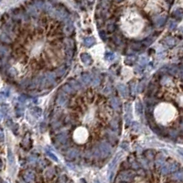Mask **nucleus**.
I'll use <instances>...</instances> for the list:
<instances>
[{
	"mask_svg": "<svg viewBox=\"0 0 183 183\" xmlns=\"http://www.w3.org/2000/svg\"><path fill=\"white\" fill-rule=\"evenodd\" d=\"M153 40H154V38H152V37H149V38H145L144 40H143V44H144V46H149V45H151L152 44V42H153Z\"/></svg>",
	"mask_w": 183,
	"mask_h": 183,
	"instance_id": "obj_26",
	"label": "nucleus"
},
{
	"mask_svg": "<svg viewBox=\"0 0 183 183\" xmlns=\"http://www.w3.org/2000/svg\"><path fill=\"white\" fill-rule=\"evenodd\" d=\"M114 29H115V26H114V24L111 23V24L108 25V30L110 31V32H113Z\"/></svg>",
	"mask_w": 183,
	"mask_h": 183,
	"instance_id": "obj_36",
	"label": "nucleus"
},
{
	"mask_svg": "<svg viewBox=\"0 0 183 183\" xmlns=\"http://www.w3.org/2000/svg\"><path fill=\"white\" fill-rule=\"evenodd\" d=\"M146 63H147V59H146V57H143V56H142V57L139 58V64H140V65L144 66V65H146Z\"/></svg>",
	"mask_w": 183,
	"mask_h": 183,
	"instance_id": "obj_32",
	"label": "nucleus"
},
{
	"mask_svg": "<svg viewBox=\"0 0 183 183\" xmlns=\"http://www.w3.org/2000/svg\"><path fill=\"white\" fill-rule=\"evenodd\" d=\"M7 159H8V161H9V163H10V165H13V164H14L15 158H14L13 153H12V151H11L10 149H8V153H7Z\"/></svg>",
	"mask_w": 183,
	"mask_h": 183,
	"instance_id": "obj_20",
	"label": "nucleus"
},
{
	"mask_svg": "<svg viewBox=\"0 0 183 183\" xmlns=\"http://www.w3.org/2000/svg\"><path fill=\"white\" fill-rule=\"evenodd\" d=\"M67 103H68V98H67V96L63 95V94H60L59 97H58V104H59L60 105H61V106H64V105L67 104Z\"/></svg>",
	"mask_w": 183,
	"mask_h": 183,
	"instance_id": "obj_10",
	"label": "nucleus"
},
{
	"mask_svg": "<svg viewBox=\"0 0 183 183\" xmlns=\"http://www.w3.org/2000/svg\"><path fill=\"white\" fill-rule=\"evenodd\" d=\"M57 139H58V141H59L60 143H61V144H65L66 141H67V135H66L65 133H61V134L58 135Z\"/></svg>",
	"mask_w": 183,
	"mask_h": 183,
	"instance_id": "obj_15",
	"label": "nucleus"
},
{
	"mask_svg": "<svg viewBox=\"0 0 183 183\" xmlns=\"http://www.w3.org/2000/svg\"><path fill=\"white\" fill-rule=\"evenodd\" d=\"M1 39H2V41H4V42H10L11 41V38H9L7 34L1 35Z\"/></svg>",
	"mask_w": 183,
	"mask_h": 183,
	"instance_id": "obj_30",
	"label": "nucleus"
},
{
	"mask_svg": "<svg viewBox=\"0 0 183 183\" xmlns=\"http://www.w3.org/2000/svg\"><path fill=\"white\" fill-rule=\"evenodd\" d=\"M167 21V17L166 16H157L154 18V22L157 27H161L166 23Z\"/></svg>",
	"mask_w": 183,
	"mask_h": 183,
	"instance_id": "obj_2",
	"label": "nucleus"
},
{
	"mask_svg": "<svg viewBox=\"0 0 183 183\" xmlns=\"http://www.w3.org/2000/svg\"><path fill=\"white\" fill-rule=\"evenodd\" d=\"M83 43L86 47H92L95 44V39L93 37H87V38H84L83 40Z\"/></svg>",
	"mask_w": 183,
	"mask_h": 183,
	"instance_id": "obj_9",
	"label": "nucleus"
},
{
	"mask_svg": "<svg viewBox=\"0 0 183 183\" xmlns=\"http://www.w3.org/2000/svg\"><path fill=\"white\" fill-rule=\"evenodd\" d=\"M56 73H57V75H58V76H61V75H63V74L65 73V67H64V66L60 67L59 69L57 70Z\"/></svg>",
	"mask_w": 183,
	"mask_h": 183,
	"instance_id": "obj_29",
	"label": "nucleus"
},
{
	"mask_svg": "<svg viewBox=\"0 0 183 183\" xmlns=\"http://www.w3.org/2000/svg\"><path fill=\"white\" fill-rule=\"evenodd\" d=\"M131 47H132V49H136V50H138V49H141V46H140V44H133Z\"/></svg>",
	"mask_w": 183,
	"mask_h": 183,
	"instance_id": "obj_41",
	"label": "nucleus"
},
{
	"mask_svg": "<svg viewBox=\"0 0 183 183\" xmlns=\"http://www.w3.org/2000/svg\"><path fill=\"white\" fill-rule=\"evenodd\" d=\"M115 1H116V2H122L123 0H115Z\"/></svg>",
	"mask_w": 183,
	"mask_h": 183,
	"instance_id": "obj_47",
	"label": "nucleus"
},
{
	"mask_svg": "<svg viewBox=\"0 0 183 183\" xmlns=\"http://www.w3.org/2000/svg\"><path fill=\"white\" fill-rule=\"evenodd\" d=\"M174 178L178 180H183V170H180V171L175 172Z\"/></svg>",
	"mask_w": 183,
	"mask_h": 183,
	"instance_id": "obj_25",
	"label": "nucleus"
},
{
	"mask_svg": "<svg viewBox=\"0 0 183 183\" xmlns=\"http://www.w3.org/2000/svg\"><path fill=\"white\" fill-rule=\"evenodd\" d=\"M24 179L27 182H32L35 179V174L30 170H28L26 171L24 174Z\"/></svg>",
	"mask_w": 183,
	"mask_h": 183,
	"instance_id": "obj_7",
	"label": "nucleus"
},
{
	"mask_svg": "<svg viewBox=\"0 0 183 183\" xmlns=\"http://www.w3.org/2000/svg\"><path fill=\"white\" fill-rule=\"evenodd\" d=\"M93 85H95V86H97L99 83H100V79L99 78H96V79H94L93 80Z\"/></svg>",
	"mask_w": 183,
	"mask_h": 183,
	"instance_id": "obj_42",
	"label": "nucleus"
},
{
	"mask_svg": "<svg viewBox=\"0 0 183 183\" xmlns=\"http://www.w3.org/2000/svg\"><path fill=\"white\" fill-rule=\"evenodd\" d=\"M173 16L176 17L177 19L180 20V19L182 18V17H183L182 9H180V8H178V9H176V10L174 11V13H173Z\"/></svg>",
	"mask_w": 183,
	"mask_h": 183,
	"instance_id": "obj_17",
	"label": "nucleus"
},
{
	"mask_svg": "<svg viewBox=\"0 0 183 183\" xmlns=\"http://www.w3.org/2000/svg\"><path fill=\"white\" fill-rule=\"evenodd\" d=\"M99 35H100V37L102 39H104V40L106 39V35H105V32H104V31L101 30L100 32H99Z\"/></svg>",
	"mask_w": 183,
	"mask_h": 183,
	"instance_id": "obj_38",
	"label": "nucleus"
},
{
	"mask_svg": "<svg viewBox=\"0 0 183 183\" xmlns=\"http://www.w3.org/2000/svg\"><path fill=\"white\" fill-rule=\"evenodd\" d=\"M114 43H115V44H117V45H120V44H121V39H120V38L117 37V36L114 37Z\"/></svg>",
	"mask_w": 183,
	"mask_h": 183,
	"instance_id": "obj_37",
	"label": "nucleus"
},
{
	"mask_svg": "<svg viewBox=\"0 0 183 183\" xmlns=\"http://www.w3.org/2000/svg\"><path fill=\"white\" fill-rule=\"evenodd\" d=\"M135 61V58L133 56V57H127L126 59L124 60V63L125 64H128V65H132V64H134Z\"/></svg>",
	"mask_w": 183,
	"mask_h": 183,
	"instance_id": "obj_24",
	"label": "nucleus"
},
{
	"mask_svg": "<svg viewBox=\"0 0 183 183\" xmlns=\"http://www.w3.org/2000/svg\"><path fill=\"white\" fill-rule=\"evenodd\" d=\"M180 128H181V130L183 131V123H182V124H181V126H180Z\"/></svg>",
	"mask_w": 183,
	"mask_h": 183,
	"instance_id": "obj_46",
	"label": "nucleus"
},
{
	"mask_svg": "<svg viewBox=\"0 0 183 183\" xmlns=\"http://www.w3.org/2000/svg\"><path fill=\"white\" fill-rule=\"evenodd\" d=\"M53 14L55 15L58 18H60V19H66V18L68 17V13H67L65 10H61V9L56 10Z\"/></svg>",
	"mask_w": 183,
	"mask_h": 183,
	"instance_id": "obj_5",
	"label": "nucleus"
},
{
	"mask_svg": "<svg viewBox=\"0 0 183 183\" xmlns=\"http://www.w3.org/2000/svg\"><path fill=\"white\" fill-rule=\"evenodd\" d=\"M104 57H105V59L107 61H113L114 59V54L113 52H106Z\"/></svg>",
	"mask_w": 183,
	"mask_h": 183,
	"instance_id": "obj_28",
	"label": "nucleus"
},
{
	"mask_svg": "<svg viewBox=\"0 0 183 183\" xmlns=\"http://www.w3.org/2000/svg\"><path fill=\"white\" fill-rule=\"evenodd\" d=\"M117 89H118V92L120 93L123 97H127L128 96V89L127 87L125 86L124 84L123 83H119L117 85Z\"/></svg>",
	"mask_w": 183,
	"mask_h": 183,
	"instance_id": "obj_4",
	"label": "nucleus"
},
{
	"mask_svg": "<svg viewBox=\"0 0 183 183\" xmlns=\"http://www.w3.org/2000/svg\"><path fill=\"white\" fill-rule=\"evenodd\" d=\"M111 105H112V107L114 108V109H117L118 107H119L120 102H119V100H118L116 97H114V98L111 99Z\"/></svg>",
	"mask_w": 183,
	"mask_h": 183,
	"instance_id": "obj_18",
	"label": "nucleus"
},
{
	"mask_svg": "<svg viewBox=\"0 0 183 183\" xmlns=\"http://www.w3.org/2000/svg\"><path fill=\"white\" fill-rule=\"evenodd\" d=\"M66 180H67V178H66V176H62L61 181H66Z\"/></svg>",
	"mask_w": 183,
	"mask_h": 183,
	"instance_id": "obj_45",
	"label": "nucleus"
},
{
	"mask_svg": "<svg viewBox=\"0 0 183 183\" xmlns=\"http://www.w3.org/2000/svg\"><path fill=\"white\" fill-rule=\"evenodd\" d=\"M73 25L72 22H68L67 24H66L65 28H64V32L66 33V35H70L73 33Z\"/></svg>",
	"mask_w": 183,
	"mask_h": 183,
	"instance_id": "obj_11",
	"label": "nucleus"
},
{
	"mask_svg": "<svg viewBox=\"0 0 183 183\" xmlns=\"http://www.w3.org/2000/svg\"><path fill=\"white\" fill-rule=\"evenodd\" d=\"M169 72L170 74H172V75H175V74H177V73H179V68L177 67V66H172V67H170L169 70Z\"/></svg>",
	"mask_w": 183,
	"mask_h": 183,
	"instance_id": "obj_27",
	"label": "nucleus"
},
{
	"mask_svg": "<svg viewBox=\"0 0 183 183\" xmlns=\"http://www.w3.org/2000/svg\"><path fill=\"white\" fill-rule=\"evenodd\" d=\"M1 141L3 142L4 141V132H3V130H1Z\"/></svg>",
	"mask_w": 183,
	"mask_h": 183,
	"instance_id": "obj_44",
	"label": "nucleus"
},
{
	"mask_svg": "<svg viewBox=\"0 0 183 183\" xmlns=\"http://www.w3.org/2000/svg\"><path fill=\"white\" fill-rule=\"evenodd\" d=\"M181 74H182V77H183V68H182V70H181Z\"/></svg>",
	"mask_w": 183,
	"mask_h": 183,
	"instance_id": "obj_49",
	"label": "nucleus"
},
{
	"mask_svg": "<svg viewBox=\"0 0 183 183\" xmlns=\"http://www.w3.org/2000/svg\"><path fill=\"white\" fill-rule=\"evenodd\" d=\"M104 2H106V3H107V2H109L110 0H104Z\"/></svg>",
	"mask_w": 183,
	"mask_h": 183,
	"instance_id": "obj_48",
	"label": "nucleus"
},
{
	"mask_svg": "<svg viewBox=\"0 0 183 183\" xmlns=\"http://www.w3.org/2000/svg\"><path fill=\"white\" fill-rule=\"evenodd\" d=\"M28 12H29V14L32 15V16H35V15L37 14V9L35 8V7H28Z\"/></svg>",
	"mask_w": 183,
	"mask_h": 183,
	"instance_id": "obj_33",
	"label": "nucleus"
},
{
	"mask_svg": "<svg viewBox=\"0 0 183 183\" xmlns=\"http://www.w3.org/2000/svg\"><path fill=\"white\" fill-rule=\"evenodd\" d=\"M97 147H98L100 156L103 157V158H106L107 156L109 155L111 152V146L108 143H106V142H102Z\"/></svg>",
	"mask_w": 183,
	"mask_h": 183,
	"instance_id": "obj_1",
	"label": "nucleus"
},
{
	"mask_svg": "<svg viewBox=\"0 0 183 183\" xmlns=\"http://www.w3.org/2000/svg\"><path fill=\"white\" fill-rule=\"evenodd\" d=\"M121 146L124 149H127L128 148V147H127V146H128L127 142H123V143H122V145H121Z\"/></svg>",
	"mask_w": 183,
	"mask_h": 183,
	"instance_id": "obj_43",
	"label": "nucleus"
},
{
	"mask_svg": "<svg viewBox=\"0 0 183 183\" xmlns=\"http://www.w3.org/2000/svg\"><path fill=\"white\" fill-rule=\"evenodd\" d=\"M80 57H81L82 61H83L84 64H86V65H91V64L93 63V59H92V57H91L88 53H82Z\"/></svg>",
	"mask_w": 183,
	"mask_h": 183,
	"instance_id": "obj_3",
	"label": "nucleus"
},
{
	"mask_svg": "<svg viewBox=\"0 0 183 183\" xmlns=\"http://www.w3.org/2000/svg\"><path fill=\"white\" fill-rule=\"evenodd\" d=\"M135 110H136V113H137L138 114H141L142 112H143V105H142L141 102H136V104H135Z\"/></svg>",
	"mask_w": 183,
	"mask_h": 183,
	"instance_id": "obj_23",
	"label": "nucleus"
},
{
	"mask_svg": "<svg viewBox=\"0 0 183 183\" xmlns=\"http://www.w3.org/2000/svg\"><path fill=\"white\" fill-rule=\"evenodd\" d=\"M139 125H140V124H138L137 122H133V123H132L131 128L134 130V131H138V130H139V127H140Z\"/></svg>",
	"mask_w": 183,
	"mask_h": 183,
	"instance_id": "obj_31",
	"label": "nucleus"
},
{
	"mask_svg": "<svg viewBox=\"0 0 183 183\" xmlns=\"http://www.w3.org/2000/svg\"><path fill=\"white\" fill-rule=\"evenodd\" d=\"M53 173H54V171H53V169H49L48 171L46 172V176L49 177V178H50V177L53 175Z\"/></svg>",
	"mask_w": 183,
	"mask_h": 183,
	"instance_id": "obj_39",
	"label": "nucleus"
},
{
	"mask_svg": "<svg viewBox=\"0 0 183 183\" xmlns=\"http://www.w3.org/2000/svg\"><path fill=\"white\" fill-rule=\"evenodd\" d=\"M70 84L73 86V88L74 90H80V89L82 88V85H81L77 81H71V82H70Z\"/></svg>",
	"mask_w": 183,
	"mask_h": 183,
	"instance_id": "obj_22",
	"label": "nucleus"
},
{
	"mask_svg": "<svg viewBox=\"0 0 183 183\" xmlns=\"http://www.w3.org/2000/svg\"><path fill=\"white\" fill-rule=\"evenodd\" d=\"M171 172V169H170V164L169 165H163L161 168V173L162 174H168V173Z\"/></svg>",
	"mask_w": 183,
	"mask_h": 183,
	"instance_id": "obj_21",
	"label": "nucleus"
},
{
	"mask_svg": "<svg viewBox=\"0 0 183 183\" xmlns=\"http://www.w3.org/2000/svg\"><path fill=\"white\" fill-rule=\"evenodd\" d=\"M163 44L166 46V47L171 48V47H173V46L176 44V41H175V39L173 38H171V37H168V38H166L163 40Z\"/></svg>",
	"mask_w": 183,
	"mask_h": 183,
	"instance_id": "obj_8",
	"label": "nucleus"
},
{
	"mask_svg": "<svg viewBox=\"0 0 183 183\" xmlns=\"http://www.w3.org/2000/svg\"><path fill=\"white\" fill-rule=\"evenodd\" d=\"M62 90L64 91L66 93H73V92H74V89L73 88V86L70 84V83H67V84H64L63 86H62Z\"/></svg>",
	"mask_w": 183,
	"mask_h": 183,
	"instance_id": "obj_12",
	"label": "nucleus"
},
{
	"mask_svg": "<svg viewBox=\"0 0 183 183\" xmlns=\"http://www.w3.org/2000/svg\"><path fill=\"white\" fill-rule=\"evenodd\" d=\"M82 80H83V82L84 83L88 84V83H90L92 82V76L89 73H83L82 75Z\"/></svg>",
	"mask_w": 183,
	"mask_h": 183,
	"instance_id": "obj_16",
	"label": "nucleus"
},
{
	"mask_svg": "<svg viewBox=\"0 0 183 183\" xmlns=\"http://www.w3.org/2000/svg\"><path fill=\"white\" fill-rule=\"evenodd\" d=\"M78 154H79V151H78L76 148H71L70 150L67 151L66 156H67L68 159H75L77 156H78Z\"/></svg>",
	"mask_w": 183,
	"mask_h": 183,
	"instance_id": "obj_6",
	"label": "nucleus"
},
{
	"mask_svg": "<svg viewBox=\"0 0 183 183\" xmlns=\"http://www.w3.org/2000/svg\"><path fill=\"white\" fill-rule=\"evenodd\" d=\"M41 109H39V108H38V107H34V108H32V110H31V114L34 115L35 117H39L40 115H41Z\"/></svg>",
	"mask_w": 183,
	"mask_h": 183,
	"instance_id": "obj_19",
	"label": "nucleus"
},
{
	"mask_svg": "<svg viewBox=\"0 0 183 183\" xmlns=\"http://www.w3.org/2000/svg\"><path fill=\"white\" fill-rule=\"evenodd\" d=\"M177 27V23L175 22V21L173 20H170L169 22V28H170V29H174V28Z\"/></svg>",
	"mask_w": 183,
	"mask_h": 183,
	"instance_id": "obj_34",
	"label": "nucleus"
},
{
	"mask_svg": "<svg viewBox=\"0 0 183 183\" xmlns=\"http://www.w3.org/2000/svg\"><path fill=\"white\" fill-rule=\"evenodd\" d=\"M120 157H121V153H119L118 155H116L114 159H113L112 162H111L110 165H109V169H110V170H112V169L115 167V165H116V162L118 161V159H119V158H120Z\"/></svg>",
	"mask_w": 183,
	"mask_h": 183,
	"instance_id": "obj_13",
	"label": "nucleus"
},
{
	"mask_svg": "<svg viewBox=\"0 0 183 183\" xmlns=\"http://www.w3.org/2000/svg\"><path fill=\"white\" fill-rule=\"evenodd\" d=\"M156 163H157V165H162L163 163H164V159L159 157V159H158L156 160Z\"/></svg>",
	"mask_w": 183,
	"mask_h": 183,
	"instance_id": "obj_40",
	"label": "nucleus"
},
{
	"mask_svg": "<svg viewBox=\"0 0 183 183\" xmlns=\"http://www.w3.org/2000/svg\"><path fill=\"white\" fill-rule=\"evenodd\" d=\"M46 81L49 82V84L53 83L55 82V74H54V73H47V74H46Z\"/></svg>",
	"mask_w": 183,
	"mask_h": 183,
	"instance_id": "obj_14",
	"label": "nucleus"
},
{
	"mask_svg": "<svg viewBox=\"0 0 183 183\" xmlns=\"http://www.w3.org/2000/svg\"><path fill=\"white\" fill-rule=\"evenodd\" d=\"M47 155H48L49 157V158H50V159H53L54 161H58V159L56 158V156L54 155L53 153L49 152V151H47Z\"/></svg>",
	"mask_w": 183,
	"mask_h": 183,
	"instance_id": "obj_35",
	"label": "nucleus"
}]
</instances>
